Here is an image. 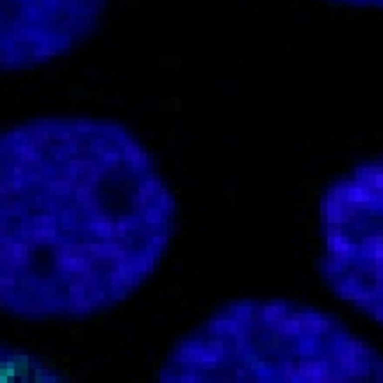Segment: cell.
I'll list each match as a JSON object with an SVG mask.
<instances>
[{
  "label": "cell",
  "instance_id": "1",
  "mask_svg": "<svg viewBox=\"0 0 383 383\" xmlns=\"http://www.w3.org/2000/svg\"><path fill=\"white\" fill-rule=\"evenodd\" d=\"M175 225L173 192L125 125L43 116L0 130V312L109 310L155 273Z\"/></svg>",
  "mask_w": 383,
  "mask_h": 383
},
{
  "label": "cell",
  "instance_id": "2",
  "mask_svg": "<svg viewBox=\"0 0 383 383\" xmlns=\"http://www.w3.org/2000/svg\"><path fill=\"white\" fill-rule=\"evenodd\" d=\"M159 382H383V355L339 319L290 301H235L184 335Z\"/></svg>",
  "mask_w": 383,
  "mask_h": 383
},
{
  "label": "cell",
  "instance_id": "3",
  "mask_svg": "<svg viewBox=\"0 0 383 383\" xmlns=\"http://www.w3.org/2000/svg\"><path fill=\"white\" fill-rule=\"evenodd\" d=\"M321 235L328 287L383 324V159L362 162L328 186Z\"/></svg>",
  "mask_w": 383,
  "mask_h": 383
},
{
  "label": "cell",
  "instance_id": "4",
  "mask_svg": "<svg viewBox=\"0 0 383 383\" xmlns=\"http://www.w3.org/2000/svg\"><path fill=\"white\" fill-rule=\"evenodd\" d=\"M107 0H0V72L66 56L96 30Z\"/></svg>",
  "mask_w": 383,
  "mask_h": 383
},
{
  "label": "cell",
  "instance_id": "5",
  "mask_svg": "<svg viewBox=\"0 0 383 383\" xmlns=\"http://www.w3.org/2000/svg\"><path fill=\"white\" fill-rule=\"evenodd\" d=\"M14 382H68L50 364L20 349L0 346V383Z\"/></svg>",
  "mask_w": 383,
  "mask_h": 383
},
{
  "label": "cell",
  "instance_id": "6",
  "mask_svg": "<svg viewBox=\"0 0 383 383\" xmlns=\"http://www.w3.org/2000/svg\"><path fill=\"white\" fill-rule=\"evenodd\" d=\"M332 2L357 5V7H383V0H332Z\"/></svg>",
  "mask_w": 383,
  "mask_h": 383
}]
</instances>
